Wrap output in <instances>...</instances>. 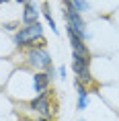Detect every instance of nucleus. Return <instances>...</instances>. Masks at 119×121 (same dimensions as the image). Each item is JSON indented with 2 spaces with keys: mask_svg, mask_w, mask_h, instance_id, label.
<instances>
[{
  "mask_svg": "<svg viewBox=\"0 0 119 121\" xmlns=\"http://www.w3.org/2000/svg\"><path fill=\"white\" fill-rule=\"evenodd\" d=\"M43 35V27L41 23H35V25H29V27H23L21 31H17L14 35V43L23 47V45H29V43H35L37 39H41Z\"/></svg>",
  "mask_w": 119,
  "mask_h": 121,
  "instance_id": "f257e3e1",
  "label": "nucleus"
},
{
  "mask_svg": "<svg viewBox=\"0 0 119 121\" xmlns=\"http://www.w3.org/2000/svg\"><path fill=\"white\" fill-rule=\"evenodd\" d=\"M72 70L76 72V76H78V82H86V84H90L93 82V76H90V57H86V56H76V53H72Z\"/></svg>",
  "mask_w": 119,
  "mask_h": 121,
  "instance_id": "f03ea898",
  "label": "nucleus"
},
{
  "mask_svg": "<svg viewBox=\"0 0 119 121\" xmlns=\"http://www.w3.org/2000/svg\"><path fill=\"white\" fill-rule=\"evenodd\" d=\"M29 66L37 68V70H47V68H51V56H49V51L45 49L43 45L33 47V49L29 51Z\"/></svg>",
  "mask_w": 119,
  "mask_h": 121,
  "instance_id": "7ed1b4c3",
  "label": "nucleus"
},
{
  "mask_svg": "<svg viewBox=\"0 0 119 121\" xmlns=\"http://www.w3.org/2000/svg\"><path fill=\"white\" fill-rule=\"evenodd\" d=\"M29 107H31L33 111L41 113L43 117H49V113H51V103H49V99H47V90L41 92V95H37V99H33Z\"/></svg>",
  "mask_w": 119,
  "mask_h": 121,
  "instance_id": "20e7f679",
  "label": "nucleus"
},
{
  "mask_svg": "<svg viewBox=\"0 0 119 121\" xmlns=\"http://www.w3.org/2000/svg\"><path fill=\"white\" fill-rule=\"evenodd\" d=\"M39 23V10H37V4L27 0L25 2V10H23V25L29 27V25H35Z\"/></svg>",
  "mask_w": 119,
  "mask_h": 121,
  "instance_id": "39448f33",
  "label": "nucleus"
},
{
  "mask_svg": "<svg viewBox=\"0 0 119 121\" xmlns=\"http://www.w3.org/2000/svg\"><path fill=\"white\" fill-rule=\"evenodd\" d=\"M68 37H70V45H72V53L90 57V53H88V47H86V43H84V39H80L74 31H72V29H68Z\"/></svg>",
  "mask_w": 119,
  "mask_h": 121,
  "instance_id": "423d86ee",
  "label": "nucleus"
},
{
  "mask_svg": "<svg viewBox=\"0 0 119 121\" xmlns=\"http://www.w3.org/2000/svg\"><path fill=\"white\" fill-rule=\"evenodd\" d=\"M33 84H35V90L41 95V92H45L47 86H49V78H47V74H43V72H37V74L33 76Z\"/></svg>",
  "mask_w": 119,
  "mask_h": 121,
  "instance_id": "0eeeda50",
  "label": "nucleus"
},
{
  "mask_svg": "<svg viewBox=\"0 0 119 121\" xmlns=\"http://www.w3.org/2000/svg\"><path fill=\"white\" fill-rule=\"evenodd\" d=\"M76 88H78V109H86V103H88V92L84 88V84L76 80Z\"/></svg>",
  "mask_w": 119,
  "mask_h": 121,
  "instance_id": "6e6552de",
  "label": "nucleus"
},
{
  "mask_svg": "<svg viewBox=\"0 0 119 121\" xmlns=\"http://www.w3.org/2000/svg\"><path fill=\"white\" fill-rule=\"evenodd\" d=\"M41 10H43V14H45V19H47V23H49V27L53 29V33H57V27H56V23H53V17H51V13H49V4L43 2V4H41Z\"/></svg>",
  "mask_w": 119,
  "mask_h": 121,
  "instance_id": "1a4fd4ad",
  "label": "nucleus"
},
{
  "mask_svg": "<svg viewBox=\"0 0 119 121\" xmlns=\"http://www.w3.org/2000/svg\"><path fill=\"white\" fill-rule=\"evenodd\" d=\"M72 2H74V6H76L78 13H86L88 10V2L86 0H72Z\"/></svg>",
  "mask_w": 119,
  "mask_h": 121,
  "instance_id": "9d476101",
  "label": "nucleus"
},
{
  "mask_svg": "<svg viewBox=\"0 0 119 121\" xmlns=\"http://www.w3.org/2000/svg\"><path fill=\"white\" fill-rule=\"evenodd\" d=\"M45 74H47V78L51 80V78L56 76V70H53V68H47V72H45Z\"/></svg>",
  "mask_w": 119,
  "mask_h": 121,
  "instance_id": "9b49d317",
  "label": "nucleus"
},
{
  "mask_svg": "<svg viewBox=\"0 0 119 121\" xmlns=\"http://www.w3.org/2000/svg\"><path fill=\"white\" fill-rule=\"evenodd\" d=\"M4 29H8V31H14V29H17V25H14V23H6V25H4Z\"/></svg>",
  "mask_w": 119,
  "mask_h": 121,
  "instance_id": "f8f14e48",
  "label": "nucleus"
},
{
  "mask_svg": "<svg viewBox=\"0 0 119 121\" xmlns=\"http://www.w3.org/2000/svg\"><path fill=\"white\" fill-rule=\"evenodd\" d=\"M60 76H62V78H66V68H64V66L60 68Z\"/></svg>",
  "mask_w": 119,
  "mask_h": 121,
  "instance_id": "ddd939ff",
  "label": "nucleus"
},
{
  "mask_svg": "<svg viewBox=\"0 0 119 121\" xmlns=\"http://www.w3.org/2000/svg\"><path fill=\"white\" fill-rule=\"evenodd\" d=\"M39 121H56V119H49V117H41Z\"/></svg>",
  "mask_w": 119,
  "mask_h": 121,
  "instance_id": "4468645a",
  "label": "nucleus"
},
{
  "mask_svg": "<svg viewBox=\"0 0 119 121\" xmlns=\"http://www.w3.org/2000/svg\"><path fill=\"white\" fill-rule=\"evenodd\" d=\"M17 2H23V4H25V2H27V0H17Z\"/></svg>",
  "mask_w": 119,
  "mask_h": 121,
  "instance_id": "2eb2a0df",
  "label": "nucleus"
},
{
  "mask_svg": "<svg viewBox=\"0 0 119 121\" xmlns=\"http://www.w3.org/2000/svg\"><path fill=\"white\" fill-rule=\"evenodd\" d=\"M2 2H6V0H0V4H2Z\"/></svg>",
  "mask_w": 119,
  "mask_h": 121,
  "instance_id": "dca6fc26",
  "label": "nucleus"
}]
</instances>
